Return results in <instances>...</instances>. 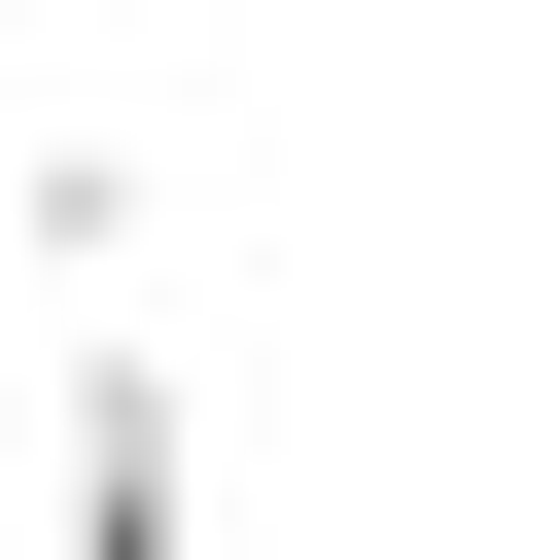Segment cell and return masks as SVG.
<instances>
[{
    "mask_svg": "<svg viewBox=\"0 0 560 560\" xmlns=\"http://www.w3.org/2000/svg\"><path fill=\"white\" fill-rule=\"evenodd\" d=\"M35 490H70V525H175V490H210V385L70 350V385H35Z\"/></svg>",
    "mask_w": 560,
    "mask_h": 560,
    "instance_id": "cell-1",
    "label": "cell"
}]
</instances>
